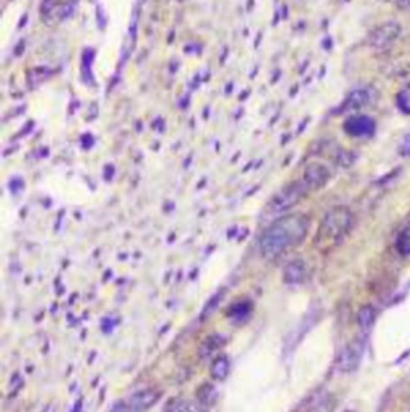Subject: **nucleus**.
I'll return each instance as SVG.
<instances>
[{"label":"nucleus","instance_id":"nucleus-19","mask_svg":"<svg viewBox=\"0 0 410 412\" xmlns=\"http://www.w3.org/2000/svg\"><path fill=\"white\" fill-rule=\"evenodd\" d=\"M189 412H209V411H207V408L202 403H191Z\"/></svg>","mask_w":410,"mask_h":412},{"label":"nucleus","instance_id":"nucleus-3","mask_svg":"<svg viewBox=\"0 0 410 412\" xmlns=\"http://www.w3.org/2000/svg\"><path fill=\"white\" fill-rule=\"evenodd\" d=\"M308 192H311L310 188H308L306 183L303 180L298 181H292L284 188L279 190L276 194L273 196V199L269 201L268 206V212L269 213H281L289 211V208L298 204L303 197H305Z\"/></svg>","mask_w":410,"mask_h":412},{"label":"nucleus","instance_id":"nucleus-12","mask_svg":"<svg viewBox=\"0 0 410 412\" xmlns=\"http://www.w3.org/2000/svg\"><path fill=\"white\" fill-rule=\"evenodd\" d=\"M375 319H377V312L372 305H364V307L359 308L358 324L362 333H369V330L374 328Z\"/></svg>","mask_w":410,"mask_h":412},{"label":"nucleus","instance_id":"nucleus-6","mask_svg":"<svg viewBox=\"0 0 410 412\" xmlns=\"http://www.w3.org/2000/svg\"><path fill=\"white\" fill-rule=\"evenodd\" d=\"M362 353H364V342L362 340H354L346 345L338 355V360H337L338 371L345 374L356 371L362 360Z\"/></svg>","mask_w":410,"mask_h":412},{"label":"nucleus","instance_id":"nucleus-15","mask_svg":"<svg viewBox=\"0 0 410 412\" xmlns=\"http://www.w3.org/2000/svg\"><path fill=\"white\" fill-rule=\"evenodd\" d=\"M397 106L402 112L410 114V84L397 93Z\"/></svg>","mask_w":410,"mask_h":412},{"label":"nucleus","instance_id":"nucleus-17","mask_svg":"<svg viewBox=\"0 0 410 412\" xmlns=\"http://www.w3.org/2000/svg\"><path fill=\"white\" fill-rule=\"evenodd\" d=\"M189 406H191L189 401L180 399V401H175V403H170L168 408L164 412H189Z\"/></svg>","mask_w":410,"mask_h":412},{"label":"nucleus","instance_id":"nucleus-13","mask_svg":"<svg viewBox=\"0 0 410 412\" xmlns=\"http://www.w3.org/2000/svg\"><path fill=\"white\" fill-rule=\"evenodd\" d=\"M396 249L402 257H410V227L399 233L396 239Z\"/></svg>","mask_w":410,"mask_h":412},{"label":"nucleus","instance_id":"nucleus-18","mask_svg":"<svg viewBox=\"0 0 410 412\" xmlns=\"http://www.w3.org/2000/svg\"><path fill=\"white\" fill-rule=\"evenodd\" d=\"M397 151H399V154H401V156L410 158V133H407V135H404L401 143H399Z\"/></svg>","mask_w":410,"mask_h":412},{"label":"nucleus","instance_id":"nucleus-7","mask_svg":"<svg viewBox=\"0 0 410 412\" xmlns=\"http://www.w3.org/2000/svg\"><path fill=\"white\" fill-rule=\"evenodd\" d=\"M345 132L351 137H372L375 132V122L369 116H353L345 122Z\"/></svg>","mask_w":410,"mask_h":412},{"label":"nucleus","instance_id":"nucleus-14","mask_svg":"<svg viewBox=\"0 0 410 412\" xmlns=\"http://www.w3.org/2000/svg\"><path fill=\"white\" fill-rule=\"evenodd\" d=\"M197 399H199V403H202L204 406L214 404L216 399L215 388L212 387V385H202L199 392H197Z\"/></svg>","mask_w":410,"mask_h":412},{"label":"nucleus","instance_id":"nucleus-5","mask_svg":"<svg viewBox=\"0 0 410 412\" xmlns=\"http://www.w3.org/2000/svg\"><path fill=\"white\" fill-rule=\"evenodd\" d=\"M401 24L397 21H386L370 32L369 37H367V45H369L372 50H386L390 48L394 42L399 39L401 36Z\"/></svg>","mask_w":410,"mask_h":412},{"label":"nucleus","instance_id":"nucleus-11","mask_svg":"<svg viewBox=\"0 0 410 412\" xmlns=\"http://www.w3.org/2000/svg\"><path fill=\"white\" fill-rule=\"evenodd\" d=\"M230 371H231V363L225 355L216 356L210 366V376L214 377L215 381H225Z\"/></svg>","mask_w":410,"mask_h":412},{"label":"nucleus","instance_id":"nucleus-9","mask_svg":"<svg viewBox=\"0 0 410 412\" xmlns=\"http://www.w3.org/2000/svg\"><path fill=\"white\" fill-rule=\"evenodd\" d=\"M308 277V266L303 260H294L284 268L285 284H301Z\"/></svg>","mask_w":410,"mask_h":412},{"label":"nucleus","instance_id":"nucleus-10","mask_svg":"<svg viewBox=\"0 0 410 412\" xmlns=\"http://www.w3.org/2000/svg\"><path fill=\"white\" fill-rule=\"evenodd\" d=\"M369 101H370L369 90L359 89V90H354V92L351 93L348 98H346L343 108L349 109V111H354V109L364 108L365 105H369Z\"/></svg>","mask_w":410,"mask_h":412},{"label":"nucleus","instance_id":"nucleus-2","mask_svg":"<svg viewBox=\"0 0 410 412\" xmlns=\"http://www.w3.org/2000/svg\"><path fill=\"white\" fill-rule=\"evenodd\" d=\"M354 224V215L348 207L338 206L330 208L324 215L317 236L326 244H338L348 236Z\"/></svg>","mask_w":410,"mask_h":412},{"label":"nucleus","instance_id":"nucleus-16","mask_svg":"<svg viewBox=\"0 0 410 412\" xmlns=\"http://www.w3.org/2000/svg\"><path fill=\"white\" fill-rule=\"evenodd\" d=\"M335 408V401L332 397H324L313 406V412H332Z\"/></svg>","mask_w":410,"mask_h":412},{"label":"nucleus","instance_id":"nucleus-8","mask_svg":"<svg viewBox=\"0 0 410 412\" xmlns=\"http://www.w3.org/2000/svg\"><path fill=\"white\" fill-rule=\"evenodd\" d=\"M301 180L305 181L310 191H317L327 185V181L330 180V172L327 167H324L321 164H310L305 169Z\"/></svg>","mask_w":410,"mask_h":412},{"label":"nucleus","instance_id":"nucleus-4","mask_svg":"<svg viewBox=\"0 0 410 412\" xmlns=\"http://www.w3.org/2000/svg\"><path fill=\"white\" fill-rule=\"evenodd\" d=\"M161 399V392L154 388H145L120 399L111 412H148Z\"/></svg>","mask_w":410,"mask_h":412},{"label":"nucleus","instance_id":"nucleus-20","mask_svg":"<svg viewBox=\"0 0 410 412\" xmlns=\"http://www.w3.org/2000/svg\"><path fill=\"white\" fill-rule=\"evenodd\" d=\"M386 2L397 5V7H407V5L410 3V0H386Z\"/></svg>","mask_w":410,"mask_h":412},{"label":"nucleus","instance_id":"nucleus-1","mask_svg":"<svg viewBox=\"0 0 410 412\" xmlns=\"http://www.w3.org/2000/svg\"><path fill=\"white\" fill-rule=\"evenodd\" d=\"M310 231V217L301 212L285 213L269 224L258 239L260 252L266 260H276L300 245Z\"/></svg>","mask_w":410,"mask_h":412}]
</instances>
